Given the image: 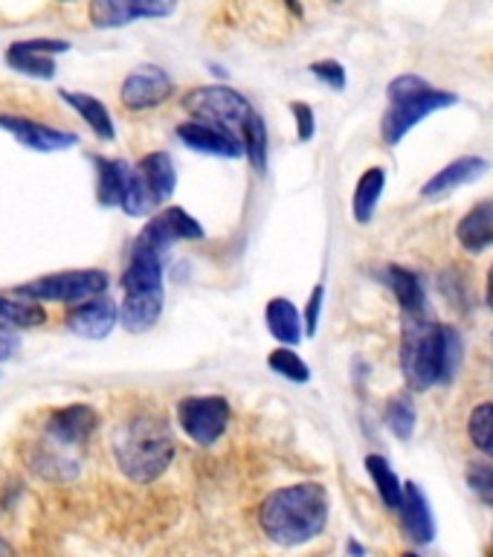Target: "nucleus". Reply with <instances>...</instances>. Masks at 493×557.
Returning a JSON list of instances; mask_svg holds the SVG:
<instances>
[{"label":"nucleus","instance_id":"1","mask_svg":"<svg viewBox=\"0 0 493 557\" xmlns=\"http://www.w3.org/2000/svg\"><path fill=\"white\" fill-rule=\"evenodd\" d=\"M465 357L461 334L453 325L407 317L400 339V369L412 392L433 389L435 383H451Z\"/></svg>","mask_w":493,"mask_h":557},{"label":"nucleus","instance_id":"2","mask_svg":"<svg viewBox=\"0 0 493 557\" xmlns=\"http://www.w3.org/2000/svg\"><path fill=\"white\" fill-rule=\"evenodd\" d=\"M329 511V491L320 482H299L279 487L261 503L259 525L279 546H303L320 537Z\"/></svg>","mask_w":493,"mask_h":557},{"label":"nucleus","instance_id":"3","mask_svg":"<svg viewBox=\"0 0 493 557\" xmlns=\"http://www.w3.org/2000/svg\"><path fill=\"white\" fill-rule=\"evenodd\" d=\"M116 468L137 485H148L169 470L174 459L172 430L160 416L143 412L128 418L113 435Z\"/></svg>","mask_w":493,"mask_h":557},{"label":"nucleus","instance_id":"4","mask_svg":"<svg viewBox=\"0 0 493 557\" xmlns=\"http://www.w3.org/2000/svg\"><path fill=\"white\" fill-rule=\"evenodd\" d=\"M390 96V111L381 120V137L386 146H398L418 122H424L430 113L444 111L459 102L453 90H439L418 73H400L386 87Z\"/></svg>","mask_w":493,"mask_h":557},{"label":"nucleus","instance_id":"5","mask_svg":"<svg viewBox=\"0 0 493 557\" xmlns=\"http://www.w3.org/2000/svg\"><path fill=\"white\" fill-rule=\"evenodd\" d=\"M111 276L99 268H76V270H59V273H44L29 282L12 287V294L26 296L33 302H52V305H76L96 299V296L108 294Z\"/></svg>","mask_w":493,"mask_h":557},{"label":"nucleus","instance_id":"6","mask_svg":"<svg viewBox=\"0 0 493 557\" xmlns=\"http://www.w3.org/2000/svg\"><path fill=\"white\" fill-rule=\"evenodd\" d=\"M183 108H186V113H189L192 120L215 122V125L233 128L238 131V134H242L244 122L256 113L247 96L226 85L192 87L189 94L183 96Z\"/></svg>","mask_w":493,"mask_h":557},{"label":"nucleus","instance_id":"7","mask_svg":"<svg viewBox=\"0 0 493 557\" xmlns=\"http://www.w3.org/2000/svg\"><path fill=\"white\" fill-rule=\"evenodd\" d=\"M230 418H233L230 400L221 395H192L177 404V421H181L183 433L200 447L215 444L226 433Z\"/></svg>","mask_w":493,"mask_h":557},{"label":"nucleus","instance_id":"8","mask_svg":"<svg viewBox=\"0 0 493 557\" xmlns=\"http://www.w3.org/2000/svg\"><path fill=\"white\" fill-rule=\"evenodd\" d=\"M181 0H90L87 17L96 29H122L137 21L174 15Z\"/></svg>","mask_w":493,"mask_h":557},{"label":"nucleus","instance_id":"9","mask_svg":"<svg viewBox=\"0 0 493 557\" xmlns=\"http://www.w3.org/2000/svg\"><path fill=\"white\" fill-rule=\"evenodd\" d=\"M0 131H7L17 146L33 148L41 154H56V151L78 146L76 131L56 128V125H47V122L24 116V113H0Z\"/></svg>","mask_w":493,"mask_h":557},{"label":"nucleus","instance_id":"10","mask_svg":"<svg viewBox=\"0 0 493 557\" xmlns=\"http://www.w3.org/2000/svg\"><path fill=\"white\" fill-rule=\"evenodd\" d=\"M174 134H177L183 146L198 151V154L226 157V160H238V157L247 154L242 134L233 128H224V125H215V122L186 120L174 128Z\"/></svg>","mask_w":493,"mask_h":557},{"label":"nucleus","instance_id":"11","mask_svg":"<svg viewBox=\"0 0 493 557\" xmlns=\"http://www.w3.org/2000/svg\"><path fill=\"white\" fill-rule=\"evenodd\" d=\"M70 50V41L61 38H24V41L9 44L3 52L9 70L29 78H52L56 76V59Z\"/></svg>","mask_w":493,"mask_h":557},{"label":"nucleus","instance_id":"12","mask_svg":"<svg viewBox=\"0 0 493 557\" xmlns=\"http://www.w3.org/2000/svg\"><path fill=\"white\" fill-rule=\"evenodd\" d=\"M174 82L163 67L157 64H143V67L131 70L120 87V99L128 111H151L160 108L165 99H172Z\"/></svg>","mask_w":493,"mask_h":557},{"label":"nucleus","instance_id":"13","mask_svg":"<svg viewBox=\"0 0 493 557\" xmlns=\"http://www.w3.org/2000/svg\"><path fill=\"white\" fill-rule=\"evenodd\" d=\"M96 426H99V412L90 404H67V407L52 409L44 438L61 447H82L96 433Z\"/></svg>","mask_w":493,"mask_h":557},{"label":"nucleus","instance_id":"14","mask_svg":"<svg viewBox=\"0 0 493 557\" xmlns=\"http://www.w3.org/2000/svg\"><path fill=\"white\" fill-rule=\"evenodd\" d=\"M116 322H120V305L113 302L108 294L70 308L67 317H64L70 334L82 339H104L116 329Z\"/></svg>","mask_w":493,"mask_h":557},{"label":"nucleus","instance_id":"15","mask_svg":"<svg viewBox=\"0 0 493 557\" xmlns=\"http://www.w3.org/2000/svg\"><path fill=\"white\" fill-rule=\"evenodd\" d=\"M165 290L163 287H148V290H122L120 302V325L131 334H146L157 325L163 313Z\"/></svg>","mask_w":493,"mask_h":557},{"label":"nucleus","instance_id":"16","mask_svg":"<svg viewBox=\"0 0 493 557\" xmlns=\"http://www.w3.org/2000/svg\"><path fill=\"white\" fill-rule=\"evenodd\" d=\"M488 169H491V163H488L485 157H459V160H453V163L444 165L442 172H435L433 177L424 183L421 195H424V198H442L447 191L479 181L482 174H488Z\"/></svg>","mask_w":493,"mask_h":557},{"label":"nucleus","instance_id":"17","mask_svg":"<svg viewBox=\"0 0 493 557\" xmlns=\"http://www.w3.org/2000/svg\"><path fill=\"white\" fill-rule=\"evenodd\" d=\"M400 522H404V531L407 537L418 546H427L433 543L435 537V520L433 511H430V499L416 482H407V491H404V505H400Z\"/></svg>","mask_w":493,"mask_h":557},{"label":"nucleus","instance_id":"18","mask_svg":"<svg viewBox=\"0 0 493 557\" xmlns=\"http://www.w3.org/2000/svg\"><path fill=\"white\" fill-rule=\"evenodd\" d=\"M67 447L44 438V442H35L29 447V468L33 473L44 479H52V482H64V479H73L78 473V459L67 456Z\"/></svg>","mask_w":493,"mask_h":557},{"label":"nucleus","instance_id":"19","mask_svg":"<svg viewBox=\"0 0 493 557\" xmlns=\"http://www.w3.org/2000/svg\"><path fill=\"white\" fill-rule=\"evenodd\" d=\"M61 102H67L73 111L85 120V125L94 131L96 137L104 139V143H111L116 139V125H113V116L108 111V104L102 99H96L90 94H82V90H59Z\"/></svg>","mask_w":493,"mask_h":557},{"label":"nucleus","instance_id":"20","mask_svg":"<svg viewBox=\"0 0 493 557\" xmlns=\"http://www.w3.org/2000/svg\"><path fill=\"white\" fill-rule=\"evenodd\" d=\"M456 238L473 256L493 247V200H482L461 218L459 226H456Z\"/></svg>","mask_w":493,"mask_h":557},{"label":"nucleus","instance_id":"21","mask_svg":"<svg viewBox=\"0 0 493 557\" xmlns=\"http://www.w3.org/2000/svg\"><path fill=\"white\" fill-rule=\"evenodd\" d=\"M264 322H268V331L273 334L279 346H299L303 343V317L296 311V305L291 299H285V296L270 299L268 311H264Z\"/></svg>","mask_w":493,"mask_h":557},{"label":"nucleus","instance_id":"22","mask_svg":"<svg viewBox=\"0 0 493 557\" xmlns=\"http://www.w3.org/2000/svg\"><path fill=\"white\" fill-rule=\"evenodd\" d=\"M94 165H96V200H99V207L104 209L122 207V191H125V177H128L131 163L94 154Z\"/></svg>","mask_w":493,"mask_h":557},{"label":"nucleus","instance_id":"23","mask_svg":"<svg viewBox=\"0 0 493 557\" xmlns=\"http://www.w3.org/2000/svg\"><path fill=\"white\" fill-rule=\"evenodd\" d=\"M383 282H386V287H390L400 308H404V317H421L424 313V285H421V278L412 270L400 268V264H390V268L383 270Z\"/></svg>","mask_w":493,"mask_h":557},{"label":"nucleus","instance_id":"24","mask_svg":"<svg viewBox=\"0 0 493 557\" xmlns=\"http://www.w3.org/2000/svg\"><path fill=\"white\" fill-rule=\"evenodd\" d=\"M137 172L143 174V181L151 191H155V198L160 203L174 195V186H177V169H174L172 157L165 154V151H148L146 157H139Z\"/></svg>","mask_w":493,"mask_h":557},{"label":"nucleus","instance_id":"25","mask_svg":"<svg viewBox=\"0 0 493 557\" xmlns=\"http://www.w3.org/2000/svg\"><path fill=\"white\" fill-rule=\"evenodd\" d=\"M44 322H47V311L41 302H33L17 294H0V329L29 331L41 329Z\"/></svg>","mask_w":493,"mask_h":557},{"label":"nucleus","instance_id":"26","mask_svg":"<svg viewBox=\"0 0 493 557\" xmlns=\"http://www.w3.org/2000/svg\"><path fill=\"white\" fill-rule=\"evenodd\" d=\"M383 186H386V172L381 165H372L360 174V181L355 186V195H352V215H355L357 224H369L378 212V203H381Z\"/></svg>","mask_w":493,"mask_h":557},{"label":"nucleus","instance_id":"27","mask_svg":"<svg viewBox=\"0 0 493 557\" xmlns=\"http://www.w3.org/2000/svg\"><path fill=\"white\" fill-rule=\"evenodd\" d=\"M366 470H369V476H372V482H374V487H378V494H381L383 505H386L390 511H400L407 485L400 482L398 473L392 470L390 461L383 459V456H366Z\"/></svg>","mask_w":493,"mask_h":557},{"label":"nucleus","instance_id":"28","mask_svg":"<svg viewBox=\"0 0 493 557\" xmlns=\"http://www.w3.org/2000/svg\"><path fill=\"white\" fill-rule=\"evenodd\" d=\"M383 421H386L392 435H398L400 442H409L418 424L416 404L407 395H395V398H390L386 409H383Z\"/></svg>","mask_w":493,"mask_h":557},{"label":"nucleus","instance_id":"29","mask_svg":"<svg viewBox=\"0 0 493 557\" xmlns=\"http://www.w3.org/2000/svg\"><path fill=\"white\" fill-rule=\"evenodd\" d=\"M242 139L252 169H256V172H264V169H268V125L261 120V113H252L250 120L244 122Z\"/></svg>","mask_w":493,"mask_h":557},{"label":"nucleus","instance_id":"30","mask_svg":"<svg viewBox=\"0 0 493 557\" xmlns=\"http://www.w3.org/2000/svg\"><path fill=\"white\" fill-rule=\"evenodd\" d=\"M268 366L276 374L287 377V381H294V383H308V381H311V366L305 363L303 357L296 355V351L291 346L273 348V351H270V357H268Z\"/></svg>","mask_w":493,"mask_h":557},{"label":"nucleus","instance_id":"31","mask_svg":"<svg viewBox=\"0 0 493 557\" xmlns=\"http://www.w3.org/2000/svg\"><path fill=\"white\" fill-rule=\"evenodd\" d=\"M468 433L470 442L477 444V450L493 459V400L477 404L468 418Z\"/></svg>","mask_w":493,"mask_h":557},{"label":"nucleus","instance_id":"32","mask_svg":"<svg viewBox=\"0 0 493 557\" xmlns=\"http://www.w3.org/2000/svg\"><path fill=\"white\" fill-rule=\"evenodd\" d=\"M160 218H163L165 226H169V233H172L177 242H200V238L207 235L204 233V226L181 207L160 209Z\"/></svg>","mask_w":493,"mask_h":557},{"label":"nucleus","instance_id":"33","mask_svg":"<svg viewBox=\"0 0 493 557\" xmlns=\"http://www.w3.org/2000/svg\"><path fill=\"white\" fill-rule=\"evenodd\" d=\"M468 485L482 503L493 505V465L491 461H470L468 465Z\"/></svg>","mask_w":493,"mask_h":557},{"label":"nucleus","instance_id":"34","mask_svg":"<svg viewBox=\"0 0 493 557\" xmlns=\"http://www.w3.org/2000/svg\"><path fill=\"white\" fill-rule=\"evenodd\" d=\"M311 76L320 78L322 85H329L331 90H346V67L334 59H320L313 61L311 67Z\"/></svg>","mask_w":493,"mask_h":557},{"label":"nucleus","instance_id":"35","mask_svg":"<svg viewBox=\"0 0 493 557\" xmlns=\"http://www.w3.org/2000/svg\"><path fill=\"white\" fill-rule=\"evenodd\" d=\"M291 113H294L296 122V139H299V143H311L313 134H317V116H313L311 104L291 102Z\"/></svg>","mask_w":493,"mask_h":557},{"label":"nucleus","instance_id":"36","mask_svg":"<svg viewBox=\"0 0 493 557\" xmlns=\"http://www.w3.org/2000/svg\"><path fill=\"white\" fill-rule=\"evenodd\" d=\"M322 305H325V285H313L308 305H305V337H313L320 329Z\"/></svg>","mask_w":493,"mask_h":557},{"label":"nucleus","instance_id":"37","mask_svg":"<svg viewBox=\"0 0 493 557\" xmlns=\"http://www.w3.org/2000/svg\"><path fill=\"white\" fill-rule=\"evenodd\" d=\"M17 348H21V339H17L15 331L0 329V363L12 360L17 355Z\"/></svg>","mask_w":493,"mask_h":557},{"label":"nucleus","instance_id":"38","mask_svg":"<svg viewBox=\"0 0 493 557\" xmlns=\"http://www.w3.org/2000/svg\"><path fill=\"white\" fill-rule=\"evenodd\" d=\"M0 557H17L15 546H12V543H9V540L3 537V534H0Z\"/></svg>","mask_w":493,"mask_h":557},{"label":"nucleus","instance_id":"39","mask_svg":"<svg viewBox=\"0 0 493 557\" xmlns=\"http://www.w3.org/2000/svg\"><path fill=\"white\" fill-rule=\"evenodd\" d=\"M488 308H491L493 311V264H491V270H488Z\"/></svg>","mask_w":493,"mask_h":557},{"label":"nucleus","instance_id":"40","mask_svg":"<svg viewBox=\"0 0 493 557\" xmlns=\"http://www.w3.org/2000/svg\"><path fill=\"white\" fill-rule=\"evenodd\" d=\"M285 7L291 9V12H294L296 17H303V15H305V9H303V3H299V0H285Z\"/></svg>","mask_w":493,"mask_h":557},{"label":"nucleus","instance_id":"41","mask_svg":"<svg viewBox=\"0 0 493 557\" xmlns=\"http://www.w3.org/2000/svg\"><path fill=\"white\" fill-rule=\"evenodd\" d=\"M348 555L363 557V546H360V543H355V540H352V543H348Z\"/></svg>","mask_w":493,"mask_h":557},{"label":"nucleus","instance_id":"42","mask_svg":"<svg viewBox=\"0 0 493 557\" xmlns=\"http://www.w3.org/2000/svg\"><path fill=\"white\" fill-rule=\"evenodd\" d=\"M400 557H418V555H412V552H407V555H400Z\"/></svg>","mask_w":493,"mask_h":557},{"label":"nucleus","instance_id":"43","mask_svg":"<svg viewBox=\"0 0 493 557\" xmlns=\"http://www.w3.org/2000/svg\"><path fill=\"white\" fill-rule=\"evenodd\" d=\"M59 3H73V0H59Z\"/></svg>","mask_w":493,"mask_h":557},{"label":"nucleus","instance_id":"44","mask_svg":"<svg viewBox=\"0 0 493 557\" xmlns=\"http://www.w3.org/2000/svg\"><path fill=\"white\" fill-rule=\"evenodd\" d=\"M334 3H343V0H334Z\"/></svg>","mask_w":493,"mask_h":557}]
</instances>
